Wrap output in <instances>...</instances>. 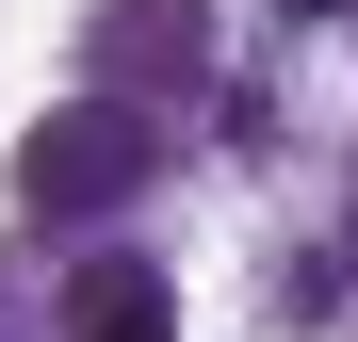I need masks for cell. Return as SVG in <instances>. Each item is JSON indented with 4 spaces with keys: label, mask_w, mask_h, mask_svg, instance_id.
I'll list each match as a JSON object with an SVG mask.
<instances>
[{
    "label": "cell",
    "mask_w": 358,
    "mask_h": 342,
    "mask_svg": "<svg viewBox=\"0 0 358 342\" xmlns=\"http://www.w3.org/2000/svg\"><path fill=\"white\" fill-rule=\"evenodd\" d=\"M147 163H163V131L131 98H82V114H49V131L17 147V196L49 212V228H82V212H131L147 196Z\"/></svg>",
    "instance_id": "1"
},
{
    "label": "cell",
    "mask_w": 358,
    "mask_h": 342,
    "mask_svg": "<svg viewBox=\"0 0 358 342\" xmlns=\"http://www.w3.org/2000/svg\"><path fill=\"white\" fill-rule=\"evenodd\" d=\"M98 82H196V17L114 0V17H98Z\"/></svg>",
    "instance_id": "2"
},
{
    "label": "cell",
    "mask_w": 358,
    "mask_h": 342,
    "mask_svg": "<svg viewBox=\"0 0 358 342\" xmlns=\"http://www.w3.org/2000/svg\"><path fill=\"white\" fill-rule=\"evenodd\" d=\"M82 342H179V294L131 277V261H98V277H82Z\"/></svg>",
    "instance_id": "3"
}]
</instances>
